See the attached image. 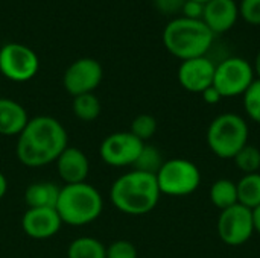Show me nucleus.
<instances>
[{
  "label": "nucleus",
  "mask_w": 260,
  "mask_h": 258,
  "mask_svg": "<svg viewBox=\"0 0 260 258\" xmlns=\"http://www.w3.org/2000/svg\"><path fill=\"white\" fill-rule=\"evenodd\" d=\"M69 146L66 128L53 117L29 119L17 140V158L26 167H43L55 163Z\"/></svg>",
  "instance_id": "nucleus-1"
},
{
  "label": "nucleus",
  "mask_w": 260,
  "mask_h": 258,
  "mask_svg": "<svg viewBox=\"0 0 260 258\" xmlns=\"http://www.w3.org/2000/svg\"><path fill=\"white\" fill-rule=\"evenodd\" d=\"M161 192L155 175L133 170L119 176L110 190L113 205L129 216H143L151 213L158 201Z\"/></svg>",
  "instance_id": "nucleus-2"
},
{
  "label": "nucleus",
  "mask_w": 260,
  "mask_h": 258,
  "mask_svg": "<svg viewBox=\"0 0 260 258\" xmlns=\"http://www.w3.org/2000/svg\"><path fill=\"white\" fill-rule=\"evenodd\" d=\"M215 33L203 20L178 17L169 21L163 30V44L171 55L186 61L206 56L213 44Z\"/></svg>",
  "instance_id": "nucleus-3"
},
{
  "label": "nucleus",
  "mask_w": 260,
  "mask_h": 258,
  "mask_svg": "<svg viewBox=\"0 0 260 258\" xmlns=\"http://www.w3.org/2000/svg\"><path fill=\"white\" fill-rule=\"evenodd\" d=\"M61 222L70 227H84L94 222L102 210L104 199L91 184H69L61 187L55 208Z\"/></svg>",
  "instance_id": "nucleus-4"
},
{
  "label": "nucleus",
  "mask_w": 260,
  "mask_h": 258,
  "mask_svg": "<svg viewBox=\"0 0 260 258\" xmlns=\"http://www.w3.org/2000/svg\"><path fill=\"white\" fill-rule=\"evenodd\" d=\"M248 123L235 113H224L215 117L207 128V146L222 160H233L236 154L248 144Z\"/></svg>",
  "instance_id": "nucleus-5"
},
{
  "label": "nucleus",
  "mask_w": 260,
  "mask_h": 258,
  "mask_svg": "<svg viewBox=\"0 0 260 258\" xmlns=\"http://www.w3.org/2000/svg\"><path fill=\"white\" fill-rule=\"evenodd\" d=\"M161 195L183 198L192 195L201 184L198 166L186 158L166 160L155 175Z\"/></svg>",
  "instance_id": "nucleus-6"
},
{
  "label": "nucleus",
  "mask_w": 260,
  "mask_h": 258,
  "mask_svg": "<svg viewBox=\"0 0 260 258\" xmlns=\"http://www.w3.org/2000/svg\"><path fill=\"white\" fill-rule=\"evenodd\" d=\"M256 73L253 65L239 56H230L221 61L215 68L213 87L225 97L242 96L254 82Z\"/></svg>",
  "instance_id": "nucleus-7"
},
{
  "label": "nucleus",
  "mask_w": 260,
  "mask_h": 258,
  "mask_svg": "<svg viewBox=\"0 0 260 258\" xmlns=\"http://www.w3.org/2000/svg\"><path fill=\"white\" fill-rule=\"evenodd\" d=\"M40 68L37 53L24 44L8 43L0 49V71L14 82L32 79Z\"/></svg>",
  "instance_id": "nucleus-8"
},
{
  "label": "nucleus",
  "mask_w": 260,
  "mask_h": 258,
  "mask_svg": "<svg viewBox=\"0 0 260 258\" xmlns=\"http://www.w3.org/2000/svg\"><path fill=\"white\" fill-rule=\"evenodd\" d=\"M218 234L229 246H241L254 234L251 210L236 204L221 211L218 217Z\"/></svg>",
  "instance_id": "nucleus-9"
},
{
  "label": "nucleus",
  "mask_w": 260,
  "mask_h": 258,
  "mask_svg": "<svg viewBox=\"0 0 260 258\" xmlns=\"http://www.w3.org/2000/svg\"><path fill=\"white\" fill-rule=\"evenodd\" d=\"M143 144L145 143L134 137L129 131L113 132L102 141L99 154L102 161L111 167H128L134 166Z\"/></svg>",
  "instance_id": "nucleus-10"
},
{
  "label": "nucleus",
  "mask_w": 260,
  "mask_h": 258,
  "mask_svg": "<svg viewBox=\"0 0 260 258\" xmlns=\"http://www.w3.org/2000/svg\"><path fill=\"white\" fill-rule=\"evenodd\" d=\"M104 76L102 65L93 58H79L72 62L62 78L64 88L70 96L93 93Z\"/></svg>",
  "instance_id": "nucleus-11"
},
{
  "label": "nucleus",
  "mask_w": 260,
  "mask_h": 258,
  "mask_svg": "<svg viewBox=\"0 0 260 258\" xmlns=\"http://www.w3.org/2000/svg\"><path fill=\"white\" fill-rule=\"evenodd\" d=\"M215 68L216 64H213V61L207 56L181 61V65L177 73L178 82L184 90L201 94L206 88L213 85Z\"/></svg>",
  "instance_id": "nucleus-12"
},
{
  "label": "nucleus",
  "mask_w": 260,
  "mask_h": 258,
  "mask_svg": "<svg viewBox=\"0 0 260 258\" xmlns=\"http://www.w3.org/2000/svg\"><path fill=\"white\" fill-rule=\"evenodd\" d=\"M61 225V217L55 208H27L21 217L24 234L37 240L53 237Z\"/></svg>",
  "instance_id": "nucleus-13"
},
{
  "label": "nucleus",
  "mask_w": 260,
  "mask_h": 258,
  "mask_svg": "<svg viewBox=\"0 0 260 258\" xmlns=\"http://www.w3.org/2000/svg\"><path fill=\"white\" fill-rule=\"evenodd\" d=\"M55 164L59 178L66 182L64 186L85 182L90 172V163L87 155L79 148L73 146H67L58 157Z\"/></svg>",
  "instance_id": "nucleus-14"
},
{
  "label": "nucleus",
  "mask_w": 260,
  "mask_h": 258,
  "mask_svg": "<svg viewBox=\"0 0 260 258\" xmlns=\"http://www.w3.org/2000/svg\"><path fill=\"white\" fill-rule=\"evenodd\" d=\"M239 17V6L235 0H209L204 3L203 21L216 35L230 30Z\"/></svg>",
  "instance_id": "nucleus-15"
},
{
  "label": "nucleus",
  "mask_w": 260,
  "mask_h": 258,
  "mask_svg": "<svg viewBox=\"0 0 260 258\" xmlns=\"http://www.w3.org/2000/svg\"><path fill=\"white\" fill-rule=\"evenodd\" d=\"M29 122L26 109L15 100L0 97V135H20Z\"/></svg>",
  "instance_id": "nucleus-16"
},
{
  "label": "nucleus",
  "mask_w": 260,
  "mask_h": 258,
  "mask_svg": "<svg viewBox=\"0 0 260 258\" xmlns=\"http://www.w3.org/2000/svg\"><path fill=\"white\" fill-rule=\"evenodd\" d=\"M59 192L61 187H58L55 182H32L24 192V202L27 208H56Z\"/></svg>",
  "instance_id": "nucleus-17"
},
{
  "label": "nucleus",
  "mask_w": 260,
  "mask_h": 258,
  "mask_svg": "<svg viewBox=\"0 0 260 258\" xmlns=\"http://www.w3.org/2000/svg\"><path fill=\"white\" fill-rule=\"evenodd\" d=\"M212 204L221 211L238 204V187L236 182L227 178H221L213 182L209 192Z\"/></svg>",
  "instance_id": "nucleus-18"
},
{
  "label": "nucleus",
  "mask_w": 260,
  "mask_h": 258,
  "mask_svg": "<svg viewBox=\"0 0 260 258\" xmlns=\"http://www.w3.org/2000/svg\"><path fill=\"white\" fill-rule=\"evenodd\" d=\"M238 204L253 210L260 205V173L244 175L238 182Z\"/></svg>",
  "instance_id": "nucleus-19"
},
{
  "label": "nucleus",
  "mask_w": 260,
  "mask_h": 258,
  "mask_svg": "<svg viewBox=\"0 0 260 258\" xmlns=\"http://www.w3.org/2000/svg\"><path fill=\"white\" fill-rule=\"evenodd\" d=\"M67 258H107V248L93 237H79L69 245Z\"/></svg>",
  "instance_id": "nucleus-20"
},
{
  "label": "nucleus",
  "mask_w": 260,
  "mask_h": 258,
  "mask_svg": "<svg viewBox=\"0 0 260 258\" xmlns=\"http://www.w3.org/2000/svg\"><path fill=\"white\" fill-rule=\"evenodd\" d=\"M73 114L82 122H93L101 114V102L93 93H85L73 97Z\"/></svg>",
  "instance_id": "nucleus-21"
},
{
  "label": "nucleus",
  "mask_w": 260,
  "mask_h": 258,
  "mask_svg": "<svg viewBox=\"0 0 260 258\" xmlns=\"http://www.w3.org/2000/svg\"><path fill=\"white\" fill-rule=\"evenodd\" d=\"M165 160L160 154V151L151 144H143L142 152L139 154L136 163H134V170L139 172H145V173H151V175H157L158 170L161 169Z\"/></svg>",
  "instance_id": "nucleus-22"
},
{
  "label": "nucleus",
  "mask_w": 260,
  "mask_h": 258,
  "mask_svg": "<svg viewBox=\"0 0 260 258\" xmlns=\"http://www.w3.org/2000/svg\"><path fill=\"white\" fill-rule=\"evenodd\" d=\"M236 167L244 173V175H250V173H259L260 170V149L254 144H247L245 148H242L236 157L233 158Z\"/></svg>",
  "instance_id": "nucleus-23"
},
{
  "label": "nucleus",
  "mask_w": 260,
  "mask_h": 258,
  "mask_svg": "<svg viewBox=\"0 0 260 258\" xmlns=\"http://www.w3.org/2000/svg\"><path fill=\"white\" fill-rule=\"evenodd\" d=\"M129 132L140 141H148L157 132V120L151 114H140L131 122Z\"/></svg>",
  "instance_id": "nucleus-24"
},
{
  "label": "nucleus",
  "mask_w": 260,
  "mask_h": 258,
  "mask_svg": "<svg viewBox=\"0 0 260 258\" xmlns=\"http://www.w3.org/2000/svg\"><path fill=\"white\" fill-rule=\"evenodd\" d=\"M244 97V109L247 116L260 123V79H254V82L248 87V90L242 94Z\"/></svg>",
  "instance_id": "nucleus-25"
},
{
  "label": "nucleus",
  "mask_w": 260,
  "mask_h": 258,
  "mask_svg": "<svg viewBox=\"0 0 260 258\" xmlns=\"http://www.w3.org/2000/svg\"><path fill=\"white\" fill-rule=\"evenodd\" d=\"M107 258H137V248L128 240H116L107 248Z\"/></svg>",
  "instance_id": "nucleus-26"
},
{
  "label": "nucleus",
  "mask_w": 260,
  "mask_h": 258,
  "mask_svg": "<svg viewBox=\"0 0 260 258\" xmlns=\"http://www.w3.org/2000/svg\"><path fill=\"white\" fill-rule=\"evenodd\" d=\"M239 15L244 18V21L260 26V0H241Z\"/></svg>",
  "instance_id": "nucleus-27"
},
{
  "label": "nucleus",
  "mask_w": 260,
  "mask_h": 258,
  "mask_svg": "<svg viewBox=\"0 0 260 258\" xmlns=\"http://www.w3.org/2000/svg\"><path fill=\"white\" fill-rule=\"evenodd\" d=\"M183 17L190 18V20H203L204 14V3L197 2V0H186L183 5Z\"/></svg>",
  "instance_id": "nucleus-28"
},
{
  "label": "nucleus",
  "mask_w": 260,
  "mask_h": 258,
  "mask_svg": "<svg viewBox=\"0 0 260 258\" xmlns=\"http://www.w3.org/2000/svg\"><path fill=\"white\" fill-rule=\"evenodd\" d=\"M184 2L186 0H154V5L161 14L174 15L177 12H181Z\"/></svg>",
  "instance_id": "nucleus-29"
},
{
  "label": "nucleus",
  "mask_w": 260,
  "mask_h": 258,
  "mask_svg": "<svg viewBox=\"0 0 260 258\" xmlns=\"http://www.w3.org/2000/svg\"><path fill=\"white\" fill-rule=\"evenodd\" d=\"M201 96H203V100L206 102V103H209V105H216V103H219L224 97L221 96V93L212 85V87H209V88H206L203 93H201Z\"/></svg>",
  "instance_id": "nucleus-30"
},
{
  "label": "nucleus",
  "mask_w": 260,
  "mask_h": 258,
  "mask_svg": "<svg viewBox=\"0 0 260 258\" xmlns=\"http://www.w3.org/2000/svg\"><path fill=\"white\" fill-rule=\"evenodd\" d=\"M253 214V225H254V233H257L260 236V205L251 210Z\"/></svg>",
  "instance_id": "nucleus-31"
},
{
  "label": "nucleus",
  "mask_w": 260,
  "mask_h": 258,
  "mask_svg": "<svg viewBox=\"0 0 260 258\" xmlns=\"http://www.w3.org/2000/svg\"><path fill=\"white\" fill-rule=\"evenodd\" d=\"M6 192H8V181H6L5 175L0 172V199H3V198H5Z\"/></svg>",
  "instance_id": "nucleus-32"
},
{
  "label": "nucleus",
  "mask_w": 260,
  "mask_h": 258,
  "mask_svg": "<svg viewBox=\"0 0 260 258\" xmlns=\"http://www.w3.org/2000/svg\"><path fill=\"white\" fill-rule=\"evenodd\" d=\"M253 68H254V73L257 75V79H260V50L257 52V55H256V59H254V65H253Z\"/></svg>",
  "instance_id": "nucleus-33"
},
{
  "label": "nucleus",
  "mask_w": 260,
  "mask_h": 258,
  "mask_svg": "<svg viewBox=\"0 0 260 258\" xmlns=\"http://www.w3.org/2000/svg\"><path fill=\"white\" fill-rule=\"evenodd\" d=\"M197 2H201V3H207L209 0H197Z\"/></svg>",
  "instance_id": "nucleus-34"
}]
</instances>
